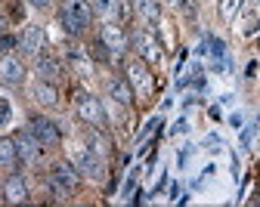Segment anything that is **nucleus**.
Returning <instances> with one entry per match:
<instances>
[{"label": "nucleus", "mask_w": 260, "mask_h": 207, "mask_svg": "<svg viewBox=\"0 0 260 207\" xmlns=\"http://www.w3.org/2000/svg\"><path fill=\"white\" fill-rule=\"evenodd\" d=\"M90 19H93V10H90L87 0H65V7L59 13V22H62V28L69 31V34L84 31Z\"/></svg>", "instance_id": "obj_1"}, {"label": "nucleus", "mask_w": 260, "mask_h": 207, "mask_svg": "<svg viewBox=\"0 0 260 207\" xmlns=\"http://www.w3.org/2000/svg\"><path fill=\"white\" fill-rule=\"evenodd\" d=\"M78 186V170L72 164H56L50 170V189L59 195V198H69Z\"/></svg>", "instance_id": "obj_2"}, {"label": "nucleus", "mask_w": 260, "mask_h": 207, "mask_svg": "<svg viewBox=\"0 0 260 207\" xmlns=\"http://www.w3.org/2000/svg\"><path fill=\"white\" fill-rule=\"evenodd\" d=\"M31 133H35V140L47 149V146H59V140H62V133H59V127L53 124V121H47V118H31V127H28Z\"/></svg>", "instance_id": "obj_3"}, {"label": "nucleus", "mask_w": 260, "mask_h": 207, "mask_svg": "<svg viewBox=\"0 0 260 207\" xmlns=\"http://www.w3.org/2000/svg\"><path fill=\"white\" fill-rule=\"evenodd\" d=\"M78 115H81L87 124H93V127H100V124L106 121L103 106H100V102H96L93 96H87V93H81V96H78Z\"/></svg>", "instance_id": "obj_4"}, {"label": "nucleus", "mask_w": 260, "mask_h": 207, "mask_svg": "<svg viewBox=\"0 0 260 207\" xmlns=\"http://www.w3.org/2000/svg\"><path fill=\"white\" fill-rule=\"evenodd\" d=\"M41 149H44V146L35 140V133H31V130L16 136V152H19V158H22L25 164H35V161L41 158Z\"/></svg>", "instance_id": "obj_5"}, {"label": "nucleus", "mask_w": 260, "mask_h": 207, "mask_svg": "<svg viewBox=\"0 0 260 207\" xmlns=\"http://www.w3.org/2000/svg\"><path fill=\"white\" fill-rule=\"evenodd\" d=\"M0 81L4 84H22L25 81V65L16 56H4L0 59Z\"/></svg>", "instance_id": "obj_6"}, {"label": "nucleus", "mask_w": 260, "mask_h": 207, "mask_svg": "<svg viewBox=\"0 0 260 207\" xmlns=\"http://www.w3.org/2000/svg\"><path fill=\"white\" fill-rule=\"evenodd\" d=\"M44 41H47V34H44L38 25H31V28H25V31H22L19 47H22V53H28V56H38V53H41V47H44Z\"/></svg>", "instance_id": "obj_7"}, {"label": "nucleus", "mask_w": 260, "mask_h": 207, "mask_svg": "<svg viewBox=\"0 0 260 207\" xmlns=\"http://www.w3.org/2000/svg\"><path fill=\"white\" fill-rule=\"evenodd\" d=\"M100 41L112 50V53H124V47H127V34L115 25V22H109V25H103V34H100Z\"/></svg>", "instance_id": "obj_8"}, {"label": "nucleus", "mask_w": 260, "mask_h": 207, "mask_svg": "<svg viewBox=\"0 0 260 207\" xmlns=\"http://www.w3.org/2000/svg\"><path fill=\"white\" fill-rule=\"evenodd\" d=\"M4 198H7L10 204L28 201V186H25V180H22V177H10V180L4 183Z\"/></svg>", "instance_id": "obj_9"}, {"label": "nucleus", "mask_w": 260, "mask_h": 207, "mask_svg": "<svg viewBox=\"0 0 260 207\" xmlns=\"http://www.w3.org/2000/svg\"><path fill=\"white\" fill-rule=\"evenodd\" d=\"M137 50H140V56L146 62H158L161 59V47L155 41V34H140V38H137Z\"/></svg>", "instance_id": "obj_10"}, {"label": "nucleus", "mask_w": 260, "mask_h": 207, "mask_svg": "<svg viewBox=\"0 0 260 207\" xmlns=\"http://www.w3.org/2000/svg\"><path fill=\"white\" fill-rule=\"evenodd\" d=\"M38 75H41V81H59V75H62V65H59V59H53V56H38Z\"/></svg>", "instance_id": "obj_11"}, {"label": "nucleus", "mask_w": 260, "mask_h": 207, "mask_svg": "<svg viewBox=\"0 0 260 207\" xmlns=\"http://www.w3.org/2000/svg\"><path fill=\"white\" fill-rule=\"evenodd\" d=\"M127 75H130V84H134L140 93H149L152 78H149V72H146V65H143V62H134V65L127 68Z\"/></svg>", "instance_id": "obj_12"}, {"label": "nucleus", "mask_w": 260, "mask_h": 207, "mask_svg": "<svg viewBox=\"0 0 260 207\" xmlns=\"http://www.w3.org/2000/svg\"><path fill=\"white\" fill-rule=\"evenodd\" d=\"M31 93H35V99L44 102V106H56V102H59V93H56V87L50 81H38Z\"/></svg>", "instance_id": "obj_13"}, {"label": "nucleus", "mask_w": 260, "mask_h": 207, "mask_svg": "<svg viewBox=\"0 0 260 207\" xmlns=\"http://www.w3.org/2000/svg\"><path fill=\"white\" fill-rule=\"evenodd\" d=\"M112 99L121 102V106H130L134 102V87L127 81H112Z\"/></svg>", "instance_id": "obj_14"}, {"label": "nucleus", "mask_w": 260, "mask_h": 207, "mask_svg": "<svg viewBox=\"0 0 260 207\" xmlns=\"http://www.w3.org/2000/svg\"><path fill=\"white\" fill-rule=\"evenodd\" d=\"M134 7H137L140 19H146L149 25H158V4L155 0H134Z\"/></svg>", "instance_id": "obj_15"}, {"label": "nucleus", "mask_w": 260, "mask_h": 207, "mask_svg": "<svg viewBox=\"0 0 260 207\" xmlns=\"http://www.w3.org/2000/svg\"><path fill=\"white\" fill-rule=\"evenodd\" d=\"M19 158L16 152V140H0V167H13Z\"/></svg>", "instance_id": "obj_16"}, {"label": "nucleus", "mask_w": 260, "mask_h": 207, "mask_svg": "<svg viewBox=\"0 0 260 207\" xmlns=\"http://www.w3.org/2000/svg\"><path fill=\"white\" fill-rule=\"evenodd\" d=\"M239 7H242V0H220V13H223V19H233V16L239 13Z\"/></svg>", "instance_id": "obj_17"}, {"label": "nucleus", "mask_w": 260, "mask_h": 207, "mask_svg": "<svg viewBox=\"0 0 260 207\" xmlns=\"http://www.w3.org/2000/svg\"><path fill=\"white\" fill-rule=\"evenodd\" d=\"M257 22H260V16H257L254 10H245V25H242V31H245V34H251V31L257 28Z\"/></svg>", "instance_id": "obj_18"}, {"label": "nucleus", "mask_w": 260, "mask_h": 207, "mask_svg": "<svg viewBox=\"0 0 260 207\" xmlns=\"http://www.w3.org/2000/svg\"><path fill=\"white\" fill-rule=\"evenodd\" d=\"M208 47H211V56L220 62V59H223V53H226V44H223V41H217V38H211V41H208Z\"/></svg>", "instance_id": "obj_19"}, {"label": "nucleus", "mask_w": 260, "mask_h": 207, "mask_svg": "<svg viewBox=\"0 0 260 207\" xmlns=\"http://www.w3.org/2000/svg\"><path fill=\"white\" fill-rule=\"evenodd\" d=\"M72 65L78 68V72H81V75H90V62H87V59H84L81 53H72Z\"/></svg>", "instance_id": "obj_20"}, {"label": "nucleus", "mask_w": 260, "mask_h": 207, "mask_svg": "<svg viewBox=\"0 0 260 207\" xmlns=\"http://www.w3.org/2000/svg\"><path fill=\"white\" fill-rule=\"evenodd\" d=\"M10 121V102L4 99V96H0V127H4Z\"/></svg>", "instance_id": "obj_21"}, {"label": "nucleus", "mask_w": 260, "mask_h": 207, "mask_svg": "<svg viewBox=\"0 0 260 207\" xmlns=\"http://www.w3.org/2000/svg\"><path fill=\"white\" fill-rule=\"evenodd\" d=\"M90 140H93V152H106V140H103L100 133H93Z\"/></svg>", "instance_id": "obj_22"}, {"label": "nucleus", "mask_w": 260, "mask_h": 207, "mask_svg": "<svg viewBox=\"0 0 260 207\" xmlns=\"http://www.w3.org/2000/svg\"><path fill=\"white\" fill-rule=\"evenodd\" d=\"M13 47H16V38L4 34V38H0V50H13Z\"/></svg>", "instance_id": "obj_23"}, {"label": "nucleus", "mask_w": 260, "mask_h": 207, "mask_svg": "<svg viewBox=\"0 0 260 207\" xmlns=\"http://www.w3.org/2000/svg\"><path fill=\"white\" fill-rule=\"evenodd\" d=\"M230 124H233V127H242L245 121H242V115H233V118H230Z\"/></svg>", "instance_id": "obj_24"}, {"label": "nucleus", "mask_w": 260, "mask_h": 207, "mask_svg": "<svg viewBox=\"0 0 260 207\" xmlns=\"http://www.w3.org/2000/svg\"><path fill=\"white\" fill-rule=\"evenodd\" d=\"M28 4H31V7H47L50 0H28Z\"/></svg>", "instance_id": "obj_25"}, {"label": "nucleus", "mask_w": 260, "mask_h": 207, "mask_svg": "<svg viewBox=\"0 0 260 207\" xmlns=\"http://www.w3.org/2000/svg\"><path fill=\"white\" fill-rule=\"evenodd\" d=\"M0 28H4V19H0Z\"/></svg>", "instance_id": "obj_26"}, {"label": "nucleus", "mask_w": 260, "mask_h": 207, "mask_svg": "<svg viewBox=\"0 0 260 207\" xmlns=\"http://www.w3.org/2000/svg\"><path fill=\"white\" fill-rule=\"evenodd\" d=\"M171 4H177V0H171Z\"/></svg>", "instance_id": "obj_27"}]
</instances>
